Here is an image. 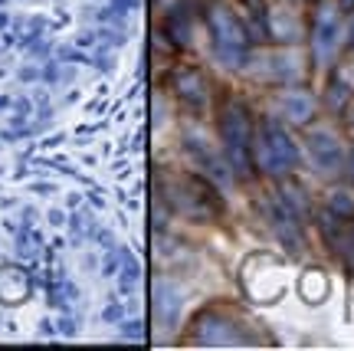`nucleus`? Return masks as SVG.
I'll return each instance as SVG.
<instances>
[{
  "label": "nucleus",
  "mask_w": 354,
  "mask_h": 351,
  "mask_svg": "<svg viewBox=\"0 0 354 351\" xmlns=\"http://www.w3.org/2000/svg\"><path fill=\"white\" fill-rule=\"evenodd\" d=\"M322 230H325V237H328L331 246L354 263V201H351V194L338 190V194L331 197L328 207H325V224H322Z\"/></svg>",
  "instance_id": "f257e3e1"
},
{
  "label": "nucleus",
  "mask_w": 354,
  "mask_h": 351,
  "mask_svg": "<svg viewBox=\"0 0 354 351\" xmlns=\"http://www.w3.org/2000/svg\"><path fill=\"white\" fill-rule=\"evenodd\" d=\"M351 168H354V158H351Z\"/></svg>",
  "instance_id": "9d476101"
},
{
  "label": "nucleus",
  "mask_w": 354,
  "mask_h": 351,
  "mask_svg": "<svg viewBox=\"0 0 354 351\" xmlns=\"http://www.w3.org/2000/svg\"><path fill=\"white\" fill-rule=\"evenodd\" d=\"M305 145H308V154H312V161L322 174H338L344 168V145L331 128H315L305 138Z\"/></svg>",
  "instance_id": "20e7f679"
},
{
  "label": "nucleus",
  "mask_w": 354,
  "mask_h": 351,
  "mask_svg": "<svg viewBox=\"0 0 354 351\" xmlns=\"http://www.w3.org/2000/svg\"><path fill=\"white\" fill-rule=\"evenodd\" d=\"M331 102L348 122V128H354V69L351 73H338L331 79Z\"/></svg>",
  "instance_id": "0eeeda50"
},
{
  "label": "nucleus",
  "mask_w": 354,
  "mask_h": 351,
  "mask_svg": "<svg viewBox=\"0 0 354 351\" xmlns=\"http://www.w3.org/2000/svg\"><path fill=\"white\" fill-rule=\"evenodd\" d=\"M286 115L292 122H308L315 115V99L308 92H289L286 96Z\"/></svg>",
  "instance_id": "6e6552de"
},
{
  "label": "nucleus",
  "mask_w": 354,
  "mask_h": 351,
  "mask_svg": "<svg viewBox=\"0 0 354 351\" xmlns=\"http://www.w3.org/2000/svg\"><path fill=\"white\" fill-rule=\"evenodd\" d=\"M259 154H263V164L272 174H286L299 161V148L292 145L289 132L272 118L263 122V128H259Z\"/></svg>",
  "instance_id": "f03ea898"
},
{
  "label": "nucleus",
  "mask_w": 354,
  "mask_h": 351,
  "mask_svg": "<svg viewBox=\"0 0 354 351\" xmlns=\"http://www.w3.org/2000/svg\"><path fill=\"white\" fill-rule=\"evenodd\" d=\"M214 33H216V46L227 60H236L243 50H246V33L243 26L230 17L227 10H216L214 13Z\"/></svg>",
  "instance_id": "423d86ee"
},
{
  "label": "nucleus",
  "mask_w": 354,
  "mask_h": 351,
  "mask_svg": "<svg viewBox=\"0 0 354 351\" xmlns=\"http://www.w3.org/2000/svg\"><path fill=\"white\" fill-rule=\"evenodd\" d=\"M351 46H354V20H351Z\"/></svg>",
  "instance_id": "1a4fd4ad"
},
{
  "label": "nucleus",
  "mask_w": 354,
  "mask_h": 351,
  "mask_svg": "<svg viewBox=\"0 0 354 351\" xmlns=\"http://www.w3.org/2000/svg\"><path fill=\"white\" fill-rule=\"evenodd\" d=\"M223 138H227V148L233 154L236 168H250V122H246V112L240 105H233L227 115H223Z\"/></svg>",
  "instance_id": "39448f33"
},
{
  "label": "nucleus",
  "mask_w": 354,
  "mask_h": 351,
  "mask_svg": "<svg viewBox=\"0 0 354 351\" xmlns=\"http://www.w3.org/2000/svg\"><path fill=\"white\" fill-rule=\"evenodd\" d=\"M312 43H315V60L318 66H328L335 53L342 46V3H322L315 13V30H312Z\"/></svg>",
  "instance_id": "7ed1b4c3"
}]
</instances>
